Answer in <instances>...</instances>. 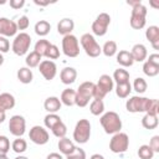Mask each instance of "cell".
Here are the masks:
<instances>
[{
  "label": "cell",
  "instance_id": "cell-1",
  "mask_svg": "<svg viewBox=\"0 0 159 159\" xmlns=\"http://www.w3.org/2000/svg\"><path fill=\"white\" fill-rule=\"evenodd\" d=\"M101 124L107 134H116L122 129V120L116 112H107L101 117Z\"/></svg>",
  "mask_w": 159,
  "mask_h": 159
},
{
  "label": "cell",
  "instance_id": "cell-2",
  "mask_svg": "<svg viewBox=\"0 0 159 159\" xmlns=\"http://www.w3.org/2000/svg\"><path fill=\"white\" fill-rule=\"evenodd\" d=\"M96 91V84L93 82H83L80 84L78 91L76 92V102L78 107H86L89 102V99L93 97Z\"/></svg>",
  "mask_w": 159,
  "mask_h": 159
},
{
  "label": "cell",
  "instance_id": "cell-3",
  "mask_svg": "<svg viewBox=\"0 0 159 159\" xmlns=\"http://www.w3.org/2000/svg\"><path fill=\"white\" fill-rule=\"evenodd\" d=\"M91 137V123L87 119H80L75 127V132H73V139L80 143H87L88 139Z\"/></svg>",
  "mask_w": 159,
  "mask_h": 159
},
{
  "label": "cell",
  "instance_id": "cell-4",
  "mask_svg": "<svg viewBox=\"0 0 159 159\" xmlns=\"http://www.w3.org/2000/svg\"><path fill=\"white\" fill-rule=\"evenodd\" d=\"M145 15H147V7L142 5L140 2L133 6L132 9V16H130V26L135 30H140L145 25Z\"/></svg>",
  "mask_w": 159,
  "mask_h": 159
},
{
  "label": "cell",
  "instance_id": "cell-5",
  "mask_svg": "<svg viewBox=\"0 0 159 159\" xmlns=\"http://www.w3.org/2000/svg\"><path fill=\"white\" fill-rule=\"evenodd\" d=\"M81 45L83 47V50L86 51V53L89 57H97L99 56V53L102 52L101 46L96 42L94 37L91 34H84L81 37Z\"/></svg>",
  "mask_w": 159,
  "mask_h": 159
},
{
  "label": "cell",
  "instance_id": "cell-6",
  "mask_svg": "<svg viewBox=\"0 0 159 159\" xmlns=\"http://www.w3.org/2000/svg\"><path fill=\"white\" fill-rule=\"evenodd\" d=\"M113 89V80L108 75H102L98 80V83L96 84L94 91V99H103L104 96Z\"/></svg>",
  "mask_w": 159,
  "mask_h": 159
},
{
  "label": "cell",
  "instance_id": "cell-7",
  "mask_svg": "<svg viewBox=\"0 0 159 159\" xmlns=\"http://www.w3.org/2000/svg\"><path fill=\"white\" fill-rule=\"evenodd\" d=\"M129 145V138L125 133H116L113 138L109 142V149L113 153H124L128 149Z\"/></svg>",
  "mask_w": 159,
  "mask_h": 159
},
{
  "label": "cell",
  "instance_id": "cell-8",
  "mask_svg": "<svg viewBox=\"0 0 159 159\" xmlns=\"http://www.w3.org/2000/svg\"><path fill=\"white\" fill-rule=\"evenodd\" d=\"M30 45H31L30 35H27L26 32H21L15 37V40L12 42V51L17 56H22V55H25L27 52Z\"/></svg>",
  "mask_w": 159,
  "mask_h": 159
},
{
  "label": "cell",
  "instance_id": "cell-9",
  "mask_svg": "<svg viewBox=\"0 0 159 159\" xmlns=\"http://www.w3.org/2000/svg\"><path fill=\"white\" fill-rule=\"evenodd\" d=\"M62 50L63 53L68 57H76L80 53V47H78V40L73 35H66L63 36L62 40Z\"/></svg>",
  "mask_w": 159,
  "mask_h": 159
},
{
  "label": "cell",
  "instance_id": "cell-10",
  "mask_svg": "<svg viewBox=\"0 0 159 159\" xmlns=\"http://www.w3.org/2000/svg\"><path fill=\"white\" fill-rule=\"evenodd\" d=\"M111 24V16L107 12H102L97 16L94 22L92 24V31L97 36H103L107 32L108 25Z\"/></svg>",
  "mask_w": 159,
  "mask_h": 159
},
{
  "label": "cell",
  "instance_id": "cell-11",
  "mask_svg": "<svg viewBox=\"0 0 159 159\" xmlns=\"http://www.w3.org/2000/svg\"><path fill=\"white\" fill-rule=\"evenodd\" d=\"M148 104H149V98L134 96L127 101L125 107H127V111L132 112V113H137V112H145L147 113Z\"/></svg>",
  "mask_w": 159,
  "mask_h": 159
},
{
  "label": "cell",
  "instance_id": "cell-12",
  "mask_svg": "<svg viewBox=\"0 0 159 159\" xmlns=\"http://www.w3.org/2000/svg\"><path fill=\"white\" fill-rule=\"evenodd\" d=\"M25 118L22 116H12L9 122V130L11 134L16 137H21L25 133Z\"/></svg>",
  "mask_w": 159,
  "mask_h": 159
},
{
  "label": "cell",
  "instance_id": "cell-13",
  "mask_svg": "<svg viewBox=\"0 0 159 159\" xmlns=\"http://www.w3.org/2000/svg\"><path fill=\"white\" fill-rule=\"evenodd\" d=\"M30 139L35 143V144H39V145H42V144H46L48 142V133L46 129H43L42 127L40 125H35L30 129Z\"/></svg>",
  "mask_w": 159,
  "mask_h": 159
},
{
  "label": "cell",
  "instance_id": "cell-14",
  "mask_svg": "<svg viewBox=\"0 0 159 159\" xmlns=\"http://www.w3.org/2000/svg\"><path fill=\"white\" fill-rule=\"evenodd\" d=\"M17 31V25L6 17H0V36H14Z\"/></svg>",
  "mask_w": 159,
  "mask_h": 159
},
{
  "label": "cell",
  "instance_id": "cell-15",
  "mask_svg": "<svg viewBox=\"0 0 159 159\" xmlns=\"http://www.w3.org/2000/svg\"><path fill=\"white\" fill-rule=\"evenodd\" d=\"M40 72L42 73V76L45 77V80L47 81H51L55 76H56V65L55 62L52 61H48V60H45L42 62H40Z\"/></svg>",
  "mask_w": 159,
  "mask_h": 159
},
{
  "label": "cell",
  "instance_id": "cell-16",
  "mask_svg": "<svg viewBox=\"0 0 159 159\" xmlns=\"http://www.w3.org/2000/svg\"><path fill=\"white\" fill-rule=\"evenodd\" d=\"M145 36L149 42L153 45L155 50H159V27L158 26H149L145 31Z\"/></svg>",
  "mask_w": 159,
  "mask_h": 159
},
{
  "label": "cell",
  "instance_id": "cell-17",
  "mask_svg": "<svg viewBox=\"0 0 159 159\" xmlns=\"http://www.w3.org/2000/svg\"><path fill=\"white\" fill-rule=\"evenodd\" d=\"M77 77V71L73 68V67H66L61 71V75H60V78L62 81V83L65 84H71L75 82Z\"/></svg>",
  "mask_w": 159,
  "mask_h": 159
},
{
  "label": "cell",
  "instance_id": "cell-18",
  "mask_svg": "<svg viewBox=\"0 0 159 159\" xmlns=\"http://www.w3.org/2000/svg\"><path fill=\"white\" fill-rule=\"evenodd\" d=\"M15 106V98L10 93H1L0 94V111L6 112Z\"/></svg>",
  "mask_w": 159,
  "mask_h": 159
},
{
  "label": "cell",
  "instance_id": "cell-19",
  "mask_svg": "<svg viewBox=\"0 0 159 159\" xmlns=\"http://www.w3.org/2000/svg\"><path fill=\"white\" fill-rule=\"evenodd\" d=\"M73 27H75V22L72 19H62L57 25V31H58V34L66 36V35L71 34Z\"/></svg>",
  "mask_w": 159,
  "mask_h": 159
},
{
  "label": "cell",
  "instance_id": "cell-20",
  "mask_svg": "<svg viewBox=\"0 0 159 159\" xmlns=\"http://www.w3.org/2000/svg\"><path fill=\"white\" fill-rule=\"evenodd\" d=\"M130 53H132V57H133L134 61L142 62V61H144L145 57H147V48H145L144 45H142V43H137V45L133 46Z\"/></svg>",
  "mask_w": 159,
  "mask_h": 159
},
{
  "label": "cell",
  "instance_id": "cell-21",
  "mask_svg": "<svg viewBox=\"0 0 159 159\" xmlns=\"http://www.w3.org/2000/svg\"><path fill=\"white\" fill-rule=\"evenodd\" d=\"M58 149H60V152H61L62 154L70 155L71 153L75 152L76 147H75V144H73L68 138L63 137V138H61V139L58 140Z\"/></svg>",
  "mask_w": 159,
  "mask_h": 159
},
{
  "label": "cell",
  "instance_id": "cell-22",
  "mask_svg": "<svg viewBox=\"0 0 159 159\" xmlns=\"http://www.w3.org/2000/svg\"><path fill=\"white\" fill-rule=\"evenodd\" d=\"M45 109L48 112V113H56L57 111H60L61 108V101L57 98V97H48L45 103Z\"/></svg>",
  "mask_w": 159,
  "mask_h": 159
},
{
  "label": "cell",
  "instance_id": "cell-23",
  "mask_svg": "<svg viewBox=\"0 0 159 159\" xmlns=\"http://www.w3.org/2000/svg\"><path fill=\"white\" fill-rule=\"evenodd\" d=\"M117 62L124 67H128V66H132L134 60L132 57V53L129 51H125V50H122L119 51V53L117 55Z\"/></svg>",
  "mask_w": 159,
  "mask_h": 159
},
{
  "label": "cell",
  "instance_id": "cell-24",
  "mask_svg": "<svg viewBox=\"0 0 159 159\" xmlns=\"http://www.w3.org/2000/svg\"><path fill=\"white\" fill-rule=\"evenodd\" d=\"M61 102L68 107L73 106L75 102H76V91L72 89V88H67L62 92L61 94Z\"/></svg>",
  "mask_w": 159,
  "mask_h": 159
},
{
  "label": "cell",
  "instance_id": "cell-25",
  "mask_svg": "<svg viewBox=\"0 0 159 159\" xmlns=\"http://www.w3.org/2000/svg\"><path fill=\"white\" fill-rule=\"evenodd\" d=\"M113 78L117 82V84H123V83H128L129 82V73L128 71L123 70V68H118L114 71L113 73Z\"/></svg>",
  "mask_w": 159,
  "mask_h": 159
},
{
  "label": "cell",
  "instance_id": "cell-26",
  "mask_svg": "<svg viewBox=\"0 0 159 159\" xmlns=\"http://www.w3.org/2000/svg\"><path fill=\"white\" fill-rule=\"evenodd\" d=\"M142 125L145 129H154L158 125V117L154 114H145L142 119Z\"/></svg>",
  "mask_w": 159,
  "mask_h": 159
},
{
  "label": "cell",
  "instance_id": "cell-27",
  "mask_svg": "<svg viewBox=\"0 0 159 159\" xmlns=\"http://www.w3.org/2000/svg\"><path fill=\"white\" fill-rule=\"evenodd\" d=\"M17 80L21 83H30L32 81V71L27 67H21L17 71Z\"/></svg>",
  "mask_w": 159,
  "mask_h": 159
},
{
  "label": "cell",
  "instance_id": "cell-28",
  "mask_svg": "<svg viewBox=\"0 0 159 159\" xmlns=\"http://www.w3.org/2000/svg\"><path fill=\"white\" fill-rule=\"evenodd\" d=\"M50 30H51V25L46 20H40L35 25V32L39 36H46L50 32Z\"/></svg>",
  "mask_w": 159,
  "mask_h": 159
},
{
  "label": "cell",
  "instance_id": "cell-29",
  "mask_svg": "<svg viewBox=\"0 0 159 159\" xmlns=\"http://www.w3.org/2000/svg\"><path fill=\"white\" fill-rule=\"evenodd\" d=\"M130 91H132V86L129 82L123 83V84H117V87H116V93L119 98H127L129 96Z\"/></svg>",
  "mask_w": 159,
  "mask_h": 159
},
{
  "label": "cell",
  "instance_id": "cell-30",
  "mask_svg": "<svg viewBox=\"0 0 159 159\" xmlns=\"http://www.w3.org/2000/svg\"><path fill=\"white\" fill-rule=\"evenodd\" d=\"M89 111L93 116H99L103 111H104V103L102 99H94L92 103H91V107H89Z\"/></svg>",
  "mask_w": 159,
  "mask_h": 159
},
{
  "label": "cell",
  "instance_id": "cell-31",
  "mask_svg": "<svg viewBox=\"0 0 159 159\" xmlns=\"http://www.w3.org/2000/svg\"><path fill=\"white\" fill-rule=\"evenodd\" d=\"M50 46H51V43L47 40H39L35 45V52H37L42 57V56H45V53Z\"/></svg>",
  "mask_w": 159,
  "mask_h": 159
},
{
  "label": "cell",
  "instance_id": "cell-32",
  "mask_svg": "<svg viewBox=\"0 0 159 159\" xmlns=\"http://www.w3.org/2000/svg\"><path fill=\"white\" fill-rule=\"evenodd\" d=\"M40 60H41V56H40L37 52L32 51V52H30V53L27 55V57H26V65H27L29 67H36V66L40 65Z\"/></svg>",
  "mask_w": 159,
  "mask_h": 159
},
{
  "label": "cell",
  "instance_id": "cell-33",
  "mask_svg": "<svg viewBox=\"0 0 159 159\" xmlns=\"http://www.w3.org/2000/svg\"><path fill=\"white\" fill-rule=\"evenodd\" d=\"M143 72H144L147 76H149V77L157 76V75L159 73V66H155V65H153V63H150V62L147 61V62L143 65Z\"/></svg>",
  "mask_w": 159,
  "mask_h": 159
},
{
  "label": "cell",
  "instance_id": "cell-34",
  "mask_svg": "<svg viewBox=\"0 0 159 159\" xmlns=\"http://www.w3.org/2000/svg\"><path fill=\"white\" fill-rule=\"evenodd\" d=\"M51 130H52V133H53L57 138H63V137L66 135V133H67V128H66V125L63 124L62 120L58 122L57 124H55V125L51 128Z\"/></svg>",
  "mask_w": 159,
  "mask_h": 159
},
{
  "label": "cell",
  "instance_id": "cell-35",
  "mask_svg": "<svg viewBox=\"0 0 159 159\" xmlns=\"http://www.w3.org/2000/svg\"><path fill=\"white\" fill-rule=\"evenodd\" d=\"M26 149H27V143L25 139L17 138L12 142V150L15 153H24Z\"/></svg>",
  "mask_w": 159,
  "mask_h": 159
},
{
  "label": "cell",
  "instance_id": "cell-36",
  "mask_svg": "<svg viewBox=\"0 0 159 159\" xmlns=\"http://www.w3.org/2000/svg\"><path fill=\"white\" fill-rule=\"evenodd\" d=\"M138 155H139V158L140 159H152L153 158V155H154V152L152 150V148L149 147V145H142V147H139V149H138Z\"/></svg>",
  "mask_w": 159,
  "mask_h": 159
},
{
  "label": "cell",
  "instance_id": "cell-37",
  "mask_svg": "<svg viewBox=\"0 0 159 159\" xmlns=\"http://www.w3.org/2000/svg\"><path fill=\"white\" fill-rule=\"evenodd\" d=\"M102 51H103V53H104L106 56L112 57V56L117 52V43H116L114 41H107V42L104 43Z\"/></svg>",
  "mask_w": 159,
  "mask_h": 159
},
{
  "label": "cell",
  "instance_id": "cell-38",
  "mask_svg": "<svg viewBox=\"0 0 159 159\" xmlns=\"http://www.w3.org/2000/svg\"><path fill=\"white\" fill-rule=\"evenodd\" d=\"M133 87H134V91L138 92V93H144L147 91V82L144 78L142 77H138L134 80V83H133Z\"/></svg>",
  "mask_w": 159,
  "mask_h": 159
},
{
  "label": "cell",
  "instance_id": "cell-39",
  "mask_svg": "<svg viewBox=\"0 0 159 159\" xmlns=\"http://www.w3.org/2000/svg\"><path fill=\"white\" fill-rule=\"evenodd\" d=\"M58 122H61V118L57 116V114H55V113H48L46 117H45V125L47 127V128H52L55 124H57Z\"/></svg>",
  "mask_w": 159,
  "mask_h": 159
},
{
  "label": "cell",
  "instance_id": "cell-40",
  "mask_svg": "<svg viewBox=\"0 0 159 159\" xmlns=\"http://www.w3.org/2000/svg\"><path fill=\"white\" fill-rule=\"evenodd\" d=\"M45 56H46L47 58H52V60L58 58V57H60V50H58V47H57L56 45H52V43H51V46L47 48Z\"/></svg>",
  "mask_w": 159,
  "mask_h": 159
},
{
  "label": "cell",
  "instance_id": "cell-41",
  "mask_svg": "<svg viewBox=\"0 0 159 159\" xmlns=\"http://www.w3.org/2000/svg\"><path fill=\"white\" fill-rule=\"evenodd\" d=\"M10 149V142L7 137L0 135V154H6Z\"/></svg>",
  "mask_w": 159,
  "mask_h": 159
},
{
  "label": "cell",
  "instance_id": "cell-42",
  "mask_svg": "<svg viewBox=\"0 0 159 159\" xmlns=\"http://www.w3.org/2000/svg\"><path fill=\"white\" fill-rule=\"evenodd\" d=\"M67 159H86V153L81 148H76L73 153L67 155Z\"/></svg>",
  "mask_w": 159,
  "mask_h": 159
},
{
  "label": "cell",
  "instance_id": "cell-43",
  "mask_svg": "<svg viewBox=\"0 0 159 159\" xmlns=\"http://www.w3.org/2000/svg\"><path fill=\"white\" fill-rule=\"evenodd\" d=\"M10 48L9 40L4 36H0V52H7Z\"/></svg>",
  "mask_w": 159,
  "mask_h": 159
},
{
  "label": "cell",
  "instance_id": "cell-44",
  "mask_svg": "<svg viewBox=\"0 0 159 159\" xmlns=\"http://www.w3.org/2000/svg\"><path fill=\"white\" fill-rule=\"evenodd\" d=\"M29 19H27V16H21L20 19H19V21H17V29H20V30H25V29H27L29 27Z\"/></svg>",
  "mask_w": 159,
  "mask_h": 159
},
{
  "label": "cell",
  "instance_id": "cell-45",
  "mask_svg": "<svg viewBox=\"0 0 159 159\" xmlns=\"http://www.w3.org/2000/svg\"><path fill=\"white\" fill-rule=\"evenodd\" d=\"M149 147L152 148V150L155 153V152H159V135H154L150 140V144Z\"/></svg>",
  "mask_w": 159,
  "mask_h": 159
},
{
  "label": "cell",
  "instance_id": "cell-46",
  "mask_svg": "<svg viewBox=\"0 0 159 159\" xmlns=\"http://www.w3.org/2000/svg\"><path fill=\"white\" fill-rule=\"evenodd\" d=\"M25 4V0H10V6L12 9H20Z\"/></svg>",
  "mask_w": 159,
  "mask_h": 159
},
{
  "label": "cell",
  "instance_id": "cell-47",
  "mask_svg": "<svg viewBox=\"0 0 159 159\" xmlns=\"http://www.w3.org/2000/svg\"><path fill=\"white\" fill-rule=\"evenodd\" d=\"M148 62H150V63H153V65H155V66H159V55H158V53L150 55Z\"/></svg>",
  "mask_w": 159,
  "mask_h": 159
},
{
  "label": "cell",
  "instance_id": "cell-48",
  "mask_svg": "<svg viewBox=\"0 0 159 159\" xmlns=\"http://www.w3.org/2000/svg\"><path fill=\"white\" fill-rule=\"evenodd\" d=\"M46 159H63V158H62V155H60L58 153H51V154L47 155Z\"/></svg>",
  "mask_w": 159,
  "mask_h": 159
},
{
  "label": "cell",
  "instance_id": "cell-49",
  "mask_svg": "<svg viewBox=\"0 0 159 159\" xmlns=\"http://www.w3.org/2000/svg\"><path fill=\"white\" fill-rule=\"evenodd\" d=\"M35 4L36 5H41V6H45V5H48L50 1H39V0H35Z\"/></svg>",
  "mask_w": 159,
  "mask_h": 159
},
{
  "label": "cell",
  "instance_id": "cell-50",
  "mask_svg": "<svg viewBox=\"0 0 159 159\" xmlns=\"http://www.w3.org/2000/svg\"><path fill=\"white\" fill-rule=\"evenodd\" d=\"M91 159H104V158H103V155H101V154H93V155L91 157Z\"/></svg>",
  "mask_w": 159,
  "mask_h": 159
},
{
  "label": "cell",
  "instance_id": "cell-51",
  "mask_svg": "<svg viewBox=\"0 0 159 159\" xmlns=\"http://www.w3.org/2000/svg\"><path fill=\"white\" fill-rule=\"evenodd\" d=\"M4 120H5V112L0 111V123H2Z\"/></svg>",
  "mask_w": 159,
  "mask_h": 159
},
{
  "label": "cell",
  "instance_id": "cell-52",
  "mask_svg": "<svg viewBox=\"0 0 159 159\" xmlns=\"http://www.w3.org/2000/svg\"><path fill=\"white\" fill-rule=\"evenodd\" d=\"M140 1H127V4L128 5H130V6H135L137 4H139Z\"/></svg>",
  "mask_w": 159,
  "mask_h": 159
},
{
  "label": "cell",
  "instance_id": "cell-53",
  "mask_svg": "<svg viewBox=\"0 0 159 159\" xmlns=\"http://www.w3.org/2000/svg\"><path fill=\"white\" fill-rule=\"evenodd\" d=\"M2 63H4V57H2V55L0 53V66H1Z\"/></svg>",
  "mask_w": 159,
  "mask_h": 159
},
{
  "label": "cell",
  "instance_id": "cell-54",
  "mask_svg": "<svg viewBox=\"0 0 159 159\" xmlns=\"http://www.w3.org/2000/svg\"><path fill=\"white\" fill-rule=\"evenodd\" d=\"M0 159H7L6 154H0Z\"/></svg>",
  "mask_w": 159,
  "mask_h": 159
},
{
  "label": "cell",
  "instance_id": "cell-55",
  "mask_svg": "<svg viewBox=\"0 0 159 159\" xmlns=\"http://www.w3.org/2000/svg\"><path fill=\"white\" fill-rule=\"evenodd\" d=\"M15 159H27L26 157H17V158H15Z\"/></svg>",
  "mask_w": 159,
  "mask_h": 159
},
{
  "label": "cell",
  "instance_id": "cell-56",
  "mask_svg": "<svg viewBox=\"0 0 159 159\" xmlns=\"http://www.w3.org/2000/svg\"><path fill=\"white\" fill-rule=\"evenodd\" d=\"M0 4H5V1H4V0H1V1H0Z\"/></svg>",
  "mask_w": 159,
  "mask_h": 159
}]
</instances>
